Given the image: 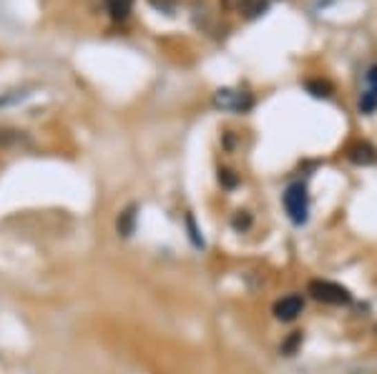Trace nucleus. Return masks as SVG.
<instances>
[{
    "instance_id": "nucleus-1",
    "label": "nucleus",
    "mask_w": 377,
    "mask_h": 374,
    "mask_svg": "<svg viewBox=\"0 0 377 374\" xmlns=\"http://www.w3.org/2000/svg\"><path fill=\"white\" fill-rule=\"evenodd\" d=\"M282 201H284L289 222L297 224V226L307 224V219H309V194H307V186H304L302 181H294V184H289V186L284 188Z\"/></svg>"
},
{
    "instance_id": "nucleus-2",
    "label": "nucleus",
    "mask_w": 377,
    "mask_h": 374,
    "mask_svg": "<svg viewBox=\"0 0 377 374\" xmlns=\"http://www.w3.org/2000/svg\"><path fill=\"white\" fill-rule=\"evenodd\" d=\"M307 291L312 294V299H317L322 304L345 306L352 302V294H349L347 286L337 284V282H329V279H312Z\"/></svg>"
},
{
    "instance_id": "nucleus-3",
    "label": "nucleus",
    "mask_w": 377,
    "mask_h": 374,
    "mask_svg": "<svg viewBox=\"0 0 377 374\" xmlns=\"http://www.w3.org/2000/svg\"><path fill=\"white\" fill-rule=\"evenodd\" d=\"M214 106L222 108V111H231V113H246L254 106V98L246 90H237V88H222L214 93Z\"/></svg>"
},
{
    "instance_id": "nucleus-4",
    "label": "nucleus",
    "mask_w": 377,
    "mask_h": 374,
    "mask_svg": "<svg viewBox=\"0 0 377 374\" xmlns=\"http://www.w3.org/2000/svg\"><path fill=\"white\" fill-rule=\"evenodd\" d=\"M272 312L280 322H294L304 312V299H302V294H287V297L274 302Z\"/></svg>"
},
{
    "instance_id": "nucleus-5",
    "label": "nucleus",
    "mask_w": 377,
    "mask_h": 374,
    "mask_svg": "<svg viewBox=\"0 0 377 374\" xmlns=\"http://www.w3.org/2000/svg\"><path fill=\"white\" fill-rule=\"evenodd\" d=\"M347 159L352 164H357V166H370V164L377 161V151L375 146L367 144V141H357V144H352L347 148Z\"/></svg>"
},
{
    "instance_id": "nucleus-6",
    "label": "nucleus",
    "mask_w": 377,
    "mask_h": 374,
    "mask_svg": "<svg viewBox=\"0 0 377 374\" xmlns=\"http://www.w3.org/2000/svg\"><path fill=\"white\" fill-rule=\"evenodd\" d=\"M237 10L244 18L254 21V18H262V15L269 10V3L267 0H237Z\"/></svg>"
},
{
    "instance_id": "nucleus-7",
    "label": "nucleus",
    "mask_w": 377,
    "mask_h": 374,
    "mask_svg": "<svg viewBox=\"0 0 377 374\" xmlns=\"http://www.w3.org/2000/svg\"><path fill=\"white\" fill-rule=\"evenodd\" d=\"M304 88L314 98H329L335 93V86L329 83V81H325V78H309V81H304Z\"/></svg>"
},
{
    "instance_id": "nucleus-8",
    "label": "nucleus",
    "mask_w": 377,
    "mask_h": 374,
    "mask_svg": "<svg viewBox=\"0 0 377 374\" xmlns=\"http://www.w3.org/2000/svg\"><path fill=\"white\" fill-rule=\"evenodd\" d=\"M106 10L111 13L113 21H126L133 8V0H104Z\"/></svg>"
},
{
    "instance_id": "nucleus-9",
    "label": "nucleus",
    "mask_w": 377,
    "mask_h": 374,
    "mask_svg": "<svg viewBox=\"0 0 377 374\" xmlns=\"http://www.w3.org/2000/svg\"><path fill=\"white\" fill-rule=\"evenodd\" d=\"M116 229H119V236L133 234V229H136V206H128L126 211H121L119 222H116Z\"/></svg>"
},
{
    "instance_id": "nucleus-10",
    "label": "nucleus",
    "mask_w": 377,
    "mask_h": 374,
    "mask_svg": "<svg viewBox=\"0 0 377 374\" xmlns=\"http://www.w3.org/2000/svg\"><path fill=\"white\" fill-rule=\"evenodd\" d=\"M302 346V332H292L289 337H287V342L282 344L280 352L284 354V357H292V354H297V349Z\"/></svg>"
},
{
    "instance_id": "nucleus-11",
    "label": "nucleus",
    "mask_w": 377,
    "mask_h": 374,
    "mask_svg": "<svg viewBox=\"0 0 377 374\" xmlns=\"http://www.w3.org/2000/svg\"><path fill=\"white\" fill-rule=\"evenodd\" d=\"M239 173L237 171H231V168H219V184H222L224 188H237L239 186Z\"/></svg>"
},
{
    "instance_id": "nucleus-12",
    "label": "nucleus",
    "mask_w": 377,
    "mask_h": 374,
    "mask_svg": "<svg viewBox=\"0 0 377 374\" xmlns=\"http://www.w3.org/2000/svg\"><path fill=\"white\" fill-rule=\"evenodd\" d=\"M231 226H234L237 231L251 229V214L249 211H237V214L231 216Z\"/></svg>"
},
{
    "instance_id": "nucleus-13",
    "label": "nucleus",
    "mask_w": 377,
    "mask_h": 374,
    "mask_svg": "<svg viewBox=\"0 0 377 374\" xmlns=\"http://www.w3.org/2000/svg\"><path fill=\"white\" fill-rule=\"evenodd\" d=\"M377 108V96L370 93V90H365L362 96H360V113H375Z\"/></svg>"
},
{
    "instance_id": "nucleus-14",
    "label": "nucleus",
    "mask_w": 377,
    "mask_h": 374,
    "mask_svg": "<svg viewBox=\"0 0 377 374\" xmlns=\"http://www.w3.org/2000/svg\"><path fill=\"white\" fill-rule=\"evenodd\" d=\"M21 139H23V136H21L18 131H6V128H3V131H0V148H6V146L18 144Z\"/></svg>"
},
{
    "instance_id": "nucleus-15",
    "label": "nucleus",
    "mask_w": 377,
    "mask_h": 374,
    "mask_svg": "<svg viewBox=\"0 0 377 374\" xmlns=\"http://www.w3.org/2000/svg\"><path fill=\"white\" fill-rule=\"evenodd\" d=\"M186 226H188V231H191V242L196 244V246H204V239H199V231H196V226H194V219L191 216H186Z\"/></svg>"
},
{
    "instance_id": "nucleus-16",
    "label": "nucleus",
    "mask_w": 377,
    "mask_h": 374,
    "mask_svg": "<svg viewBox=\"0 0 377 374\" xmlns=\"http://www.w3.org/2000/svg\"><path fill=\"white\" fill-rule=\"evenodd\" d=\"M367 90L377 96V66H372V68L367 70Z\"/></svg>"
},
{
    "instance_id": "nucleus-17",
    "label": "nucleus",
    "mask_w": 377,
    "mask_h": 374,
    "mask_svg": "<svg viewBox=\"0 0 377 374\" xmlns=\"http://www.w3.org/2000/svg\"><path fill=\"white\" fill-rule=\"evenodd\" d=\"M151 6L156 10H164V13H171L174 10V0H151Z\"/></svg>"
}]
</instances>
